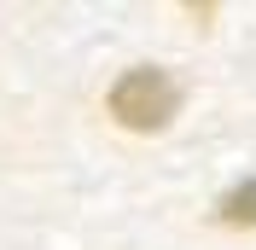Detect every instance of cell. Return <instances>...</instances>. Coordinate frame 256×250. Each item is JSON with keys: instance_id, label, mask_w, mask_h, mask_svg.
I'll return each instance as SVG.
<instances>
[{"instance_id": "1", "label": "cell", "mask_w": 256, "mask_h": 250, "mask_svg": "<svg viewBox=\"0 0 256 250\" xmlns=\"http://www.w3.org/2000/svg\"><path fill=\"white\" fill-rule=\"evenodd\" d=\"M175 110H180V82L169 76V70L140 64V70H128V76L111 88V116L122 128H134V134H158V128H169Z\"/></svg>"}, {"instance_id": "2", "label": "cell", "mask_w": 256, "mask_h": 250, "mask_svg": "<svg viewBox=\"0 0 256 250\" xmlns=\"http://www.w3.org/2000/svg\"><path fill=\"white\" fill-rule=\"evenodd\" d=\"M222 221L227 227H256V180H244V186H233V192H222Z\"/></svg>"}]
</instances>
